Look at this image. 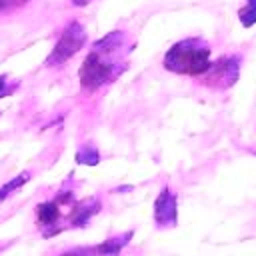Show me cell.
I'll return each instance as SVG.
<instances>
[{
    "label": "cell",
    "instance_id": "cell-7",
    "mask_svg": "<svg viewBox=\"0 0 256 256\" xmlns=\"http://www.w3.org/2000/svg\"><path fill=\"white\" fill-rule=\"evenodd\" d=\"M100 210V204L98 200L90 198V200H84L80 202L76 208H74V214H72V226H84L92 214H96Z\"/></svg>",
    "mask_w": 256,
    "mask_h": 256
},
{
    "label": "cell",
    "instance_id": "cell-9",
    "mask_svg": "<svg viewBox=\"0 0 256 256\" xmlns=\"http://www.w3.org/2000/svg\"><path fill=\"white\" fill-rule=\"evenodd\" d=\"M28 180H30V174H28V172H22V174H18L14 180H10L8 184H4V186L0 188V202H4L14 190H18L20 186H24Z\"/></svg>",
    "mask_w": 256,
    "mask_h": 256
},
{
    "label": "cell",
    "instance_id": "cell-10",
    "mask_svg": "<svg viewBox=\"0 0 256 256\" xmlns=\"http://www.w3.org/2000/svg\"><path fill=\"white\" fill-rule=\"evenodd\" d=\"M238 18L246 28H250L256 22V0H246V6L238 10Z\"/></svg>",
    "mask_w": 256,
    "mask_h": 256
},
{
    "label": "cell",
    "instance_id": "cell-3",
    "mask_svg": "<svg viewBox=\"0 0 256 256\" xmlns=\"http://www.w3.org/2000/svg\"><path fill=\"white\" fill-rule=\"evenodd\" d=\"M84 44H86V30H84V26H82L80 22L72 20V22L62 30L58 42L54 44V48H52V52L48 54V58H46L44 64H46L48 68L62 66V64H66Z\"/></svg>",
    "mask_w": 256,
    "mask_h": 256
},
{
    "label": "cell",
    "instance_id": "cell-13",
    "mask_svg": "<svg viewBox=\"0 0 256 256\" xmlns=\"http://www.w3.org/2000/svg\"><path fill=\"white\" fill-rule=\"evenodd\" d=\"M88 248H76V250H70V252H64L60 256H88Z\"/></svg>",
    "mask_w": 256,
    "mask_h": 256
},
{
    "label": "cell",
    "instance_id": "cell-1",
    "mask_svg": "<svg viewBox=\"0 0 256 256\" xmlns=\"http://www.w3.org/2000/svg\"><path fill=\"white\" fill-rule=\"evenodd\" d=\"M132 46L134 40L124 30H114L100 38L78 70L82 88L92 92L114 82L128 68L126 56L132 52Z\"/></svg>",
    "mask_w": 256,
    "mask_h": 256
},
{
    "label": "cell",
    "instance_id": "cell-5",
    "mask_svg": "<svg viewBox=\"0 0 256 256\" xmlns=\"http://www.w3.org/2000/svg\"><path fill=\"white\" fill-rule=\"evenodd\" d=\"M176 196L170 188H164L154 202V218L158 226H172L176 222Z\"/></svg>",
    "mask_w": 256,
    "mask_h": 256
},
{
    "label": "cell",
    "instance_id": "cell-8",
    "mask_svg": "<svg viewBox=\"0 0 256 256\" xmlns=\"http://www.w3.org/2000/svg\"><path fill=\"white\" fill-rule=\"evenodd\" d=\"M130 236H132V232H128V234H124L120 238H110L104 244H100L98 248H94V252H98L100 256H118L120 248L130 240Z\"/></svg>",
    "mask_w": 256,
    "mask_h": 256
},
{
    "label": "cell",
    "instance_id": "cell-2",
    "mask_svg": "<svg viewBox=\"0 0 256 256\" xmlns=\"http://www.w3.org/2000/svg\"><path fill=\"white\" fill-rule=\"evenodd\" d=\"M210 64V44L202 38H184L164 54V68L174 74L204 76Z\"/></svg>",
    "mask_w": 256,
    "mask_h": 256
},
{
    "label": "cell",
    "instance_id": "cell-15",
    "mask_svg": "<svg viewBox=\"0 0 256 256\" xmlns=\"http://www.w3.org/2000/svg\"><path fill=\"white\" fill-rule=\"evenodd\" d=\"M72 2V6H86V4H90L92 0H70Z\"/></svg>",
    "mask_w": 256,
    "mask_h": 256
},
{
    "label": "cell",
    "instance_id": "cell-14",
    "mask_svg": "<svg viewBox=\"0 0 256 256\" xmlns=\"http://www.w3.org/2000/svg\"><path fill=\"white\" fill-rule=\"evenodd\" d=\"M22 2H26V0H0V12H2L4 8L12 6V4H22Z\"/></svg>",
    "mask_w": 256,
    "mask_h": 256
},
{
    "label": "cell",
    "instance_id": "cell-12",
    "mask_svg": "<svg viewBox=\"0 0 256 256\" xmlns=\"http://www.w3.org/2000/svg\"><path fill=\"white\" fill-rule=\"evenodd\" d=\"M10 92H12V88H8V78L6 76H0V98L6 96V94H10Z\"/></svg>",
    "mask_w": 256,
    "mask_h": 256
},
{
    "label": "cell",
    "instance_id": "cell-6",
    "mask_svg": "<svg viewBox=\"0 0 256 256\" xmlns=\"http://www.w3.org/2000/svg\"><path fill=\"white\" fill-rule=\"evenodd\" d=\"M36 218H38V226L42 230H46L48 226H54L60 218V204L56 200H48L36 206Z\"/></svg>",
    "mask_w": 256,
    "mask_h": 256
},
{
    "label": "cell",
    "instance_id": "cell-11",
    "mask_svg": "<svg viewBox=\"0 0 256 256\" xmlns=\"http://www.w3.org/2000/svg\"><path fill=\"white\" fill-rule=\"evenodd\" d=\"M76 160H78L80 164H98L100 156H98V150H96L92 144H86V146H82V148L78 150Z\"/></svg>",
    "mask_w": 256,
    "mask_h": 256
},
{
    "label": "cell",
    "instance_id": "cell-4",
    "mask_svg": "<svg viewBox=\"0 0 256 256\" xmlns=\"http://www.w3.org/2000/svg\"><path fill=\"white\" fill-rule=\"evenodd\" d=\"M238 70H240V60L236 56H224L210 64L208 72L204 74V80L214 88H228L236 82Z\"/></svg>",
    "mask_w": 256,
    "mask_h": 256
}]
</instances>
